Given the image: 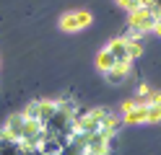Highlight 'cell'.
<instances>
[{
    "mask_svg": "<svg viewBox=\"0 0 161 155\" xmlns=\"http://www.w3.org/2000/svg\"><path fill=\"white\" fill-rule=\"evenodd\" d=\"M96 65H99V70H102V72H107V70H112V67L117 65V59H114V54H112L109 49H104V52H99Z\"/></svg>",
    "mask_w": 161,
    "mask_h": 155,
    "instance_id": "obj_10",
    "label": "cell"
},
{
    "mask_svg": "<svg viewBox=\"0 0 161 155\" xmlns=\"http://www.w3.org/2000/svg\"><path fill=\"white\" fill-rule=\"evenodd\" d=\"M156 21H158V13L153 10V5H140L138 10L130 13V28L135 34H146V31L156 28Z\"/></svg>",
    "mask_w": 161,
    "mask_h": 155,
    "instance_id": "obj_1",
    "label": "cell"
},
{
    "mask_svg": "<svg viewBox=\"0 0 161 155\" xmlns=\"http://www.w3.org/2000/svg\"><path fill=\"white\" fill-rule=\"evenodd\" d=\"M148 109V121H161V103H146Z\"/></svg>",
    "mask_w": 161,
    "mask_h": 155,
    "instance_id": "obj_14",
    "label": "cell"
},
{
    "mask_svg": "<svg viewBox=\"0 0 161 155\" xmlns=\"http://www.w3.org/2000/svg\"><path fill=\"white\" fill-rule=\"evenodd\" d=\"M24 155H44L42 147H31V150H24Z\"/></svg>",
    "mask_w": 161,
    "mask_h": 155,
    "instance_id": "obj_15",
    "label": "cell"
},
{
    "mask_svg": "<svg viewBox=\"0 0 161 155\" xmlns=\"http://www.w3.org/2000/svg\"><path fill=\"white\" fill-rule=\"evenodd\" d=\"M153 10H156V13H161V0H153Z\"/></svg>",
    "mask_w": 161,
    "mask_h": 155,
    "instance_id": "obj_17",
    "label": "cell"
},
{
    "mask_svg": "<svg viewBox=\"0 0 161 155\" xmlns=\"http://www.w3.org/2000/svg\"><path fill=\"white\" fill-rule=\"evenodd\" d=\"M39 147H42V152H44V155H60V150H63V142H60L55 134H47L44 142L39 145Z\"/></svg>",
    "mask_w": 161,
    "mask_h": 155,
    "instance_id": "obj_9",
    "label": "cell"
},
{
    "mask_svg": "<svg viewBox=\"0 0 161 155\" xmlns=\"http://www.w3.org/2000/svg\"><path fill=\"white\" fill-rule=\"evenodd\" d=\"M107 49L114 54V59H117V62H125V65H127V62L133 59V57H130V49H127V39H114Z\"/></svg>",
    "mask_w": 161,
    "mask_h": 155,
    "instance_id": "obj_6",
    "label": "cell"
},
{
    "mask_svg": "<svg viewBox=\"0 0 161 155\" xmlns=\"http://www.w3.org/2000/svg\"><path fill=\"white\" fill-rule=\"evenodd\" d=\"M86 152H96V155H107L109 152V134L107 132H94L88 134V142H86Z\"/></svg>",
    "mask_w": 161,
    "mask_h": 155,
    "instance_id": "obj_3",
    "label": "cell"
},
{
    "mask_svg": "<svg viewBox=\"0 0 161 155\" xmlns=\"http://www.w3.org/2000/svg\"><path fill=\"white\" fill-rule=\"evenodd\" d=\"M83 155H96V152H83Z\"/></svg>",
    "mask_w": 161,
    "mask_h": 155,
    "instance_id": "obj_18",
    "label": "cell"
},
{
    "mask_svg": "<svg viewBox=\"0 0 161 155\" xmlns=\"http://www.w3.org/2000/svg\"><path fill=\"white\" fill-rule=\"evenodd\" d=\"M104 75H107V80L112 83V85H119V83L127 78V65H125V62H117V65L112 70H107Z\"/></svg>",
    "mask_w": 161,
    "mask_h": 155,
    "instance_id": "obj_8",
    "label": "cell"
},
{
    "mask_svg": "<svg viewBox=\"0 0 161 155\" xmlns=\"http://www.w3.org/2000/svg\"><path fill=\"white\" fill-rule=\"evenodd\" d=\"M91 23V13L88 10H78V13H65L60 18V26L65 31H78V28H86Z\"/></svg>",
    "mask_w": 161,
    "mask_h": 155,
    "instance_id": "obj_2",
    "label": "cell"
},
{
    "mask_svg": "<svg viewBox=\"0 0 161 155\" xmlns=\"http://www.w3.org/2000/svg\"><path fill=\"white\" fill-rule=\"evenodd\" d=\"M0 155H24V145H21V140H13V137L0 134Z\"/></svg>",
    "mask_w": 161,
    "mask_h": 155,
    "instance_id": "obj_7",
    "label": "cell"
},
{
    "mask_svg": "<svg viewBox=\"0 0 161 155\" xmlns=\"http://www.w3.org/2000/svg\"><path fill=\"white\" fill-rule=\"evenodd\" d=\"M127 49H130V57H140L143 54V41H140V36H130L127 39Z\"/></svg>",
    "mask_w": 161,
    "mask_h": 155,
    "instance_id": "obj_12",
    "label": "cell"
},
{
    "mask_svg": "<svg viewBox=\"0 0 161 155\" xmlns=\"http://www.w3.org/2000/svg\"><path fill=\"white\" fill-rule=\"evenodd\" d=\"M24 114H26L29 119H39V114H42V101H31V103L26 106ZM39 121H42V119H39Z\"/></svg>",
    "mask_w": 161,
    "mask_h": 155,
    "instance_id": "obj_13",
    "label": "cell"
},
{
    "mask_svg": "<svg viewBox=\"0 0 161 155\" xmlns=\"http://www.w3.org/2000/svg\"><path fill=\"white\" fill-rule=\"evenodd\" d=\"M24 127H26V114H13V116L5 121V127H3L0 134L13 137V140H21L24 137Z\"/></svg>",
    "mask_w": 161,
    "mask_h": 155,
    "instance_id": "obj_4",
    "label": "cell"
},
{
    "mask_svg": "<svg viewBox=\"0 0 161 155\" xmlns=\"http://www.w3.org/2000/svg\"><path fill=\"white\" fill-rule=\"evenodd\" d=\"M122 121L125 124H143V121H148V109L143 103H135L133 109H127L122 114Z\"/></svg>",
    "mask_w": 161,
    "mask_h": 155,
    "instance_id": "obj_5",
    "label": "cell"
},
{
    "mask_svg": "<svg viewBox=\"0 0 161 155\" xmlns=\"http://www.w3.org/2000/svg\"><path fill=\"white\" fill-rule=\"evenodd\" d=\"M153 31H156V34L161 36V13H158V21H156V28H153Z\"/></svg>",
    "mask_w": 161,
    "mask_h": 155,
    "instance_id": "obj_16",
    "label": "cell"
},
{
    "mask_svg": "<svg viewBox=\"0 0 161 155\" xmlns=\"http://www.w3.org/2000/svg\"><path fill=\"white\" fill-rule=\"evenodd\" d=\"M55 111H57V101H42V114H39V119H42L44 124L55 116Z\"/></svg>",
    "mask_w": 161,
    "mask_h": 155,
    "instance_id": "obj_11",
    "label": "cell"
}]
</instances>
